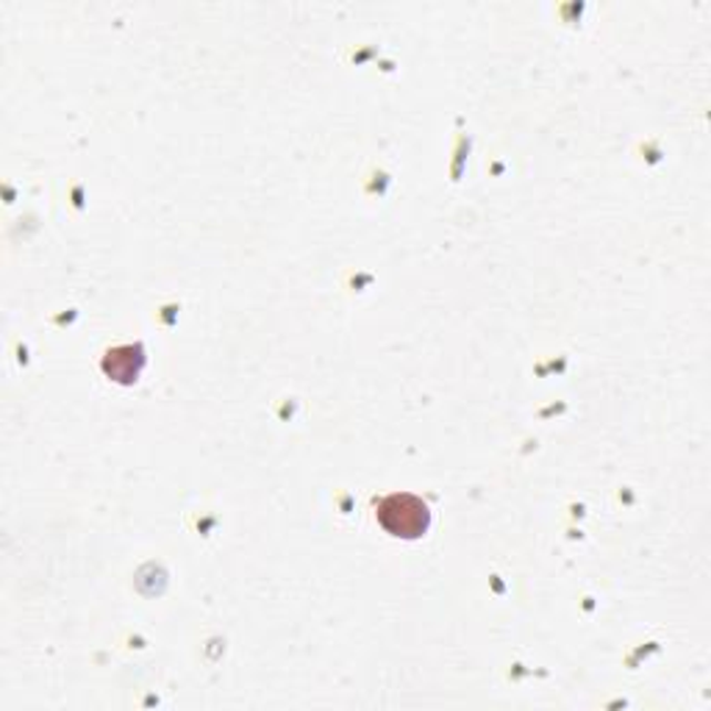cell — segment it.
<instances>
[{"instance_id": "obj_1", "label": "cell", "mask_w": 711, "mask_h": 711, "mask_svg": "<svg viewBox=\"0 0 711 711\" xmlns=\"http://www.w3.org/2000/svg\"><path fill=\"white\" fill-rule=\"evenodd\" d=\"M379 523L390 530L392 537L418 539L431 525V512L420 497L390 495L379 503Z\"/></svg>"}, {"instance_id": "obj_2", "label": "cell", "mask_w": 711, "mask_h": 711, "mask_svg": "<svg viewBox=\"0 0 711 711\" xmlns=\"http://www.w3.org/2000/svg\"><path fill=\"white\" fill-rule=\"evenodd\" d=\"M145 368V353H142L140 344H125V348L109 350L106 359H103V370L112 375L120 384H131L136 381V375Z\"/></svg>"}]
</instances>
